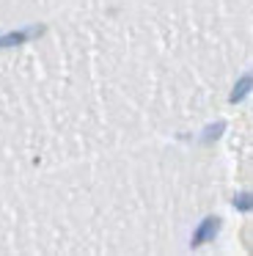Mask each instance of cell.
I'll use <instances>...</instances> for the list:
<instances>
[{"label": "cell", "instance_id": "6da1fadb", "mask_svg": "<svg viewBox=\"0 0 253 256\" xmlns=\"http://www.w3.org/2000/svg\"><path fill=\"white\" fill-rule=\"evenodd\" d=\"M218 232H220V218L218 215H209V218H204L201 223H198V228L192 232V248H201V245H206V242H212L214 237H218Z\"/></svg>", "mask_w": 253, "mask_h": 256}, {"label": "cell", "instance_id": "7a4b0ae2", "mask_svg": "<svg viewBox=\"0 0 253 256\" xmlns=\"http://www.w3.org/2000/svg\"><path fill=\"white\" fill-rule=\"evenodd\" d=\"M42 34H44L42 25H38V28H33V30H11V34L0 36V47H16V44H25V42L36 39V36H42Z\"/></svg>", "mask_w": 253, "mask_h": 256}, {"label": "cell", "instance_id": "3957f363", "mask_svg": "<svg viewBox=\"0 0 253 256\" xmlns=\"http://www.w3.org/2000/svg\"><path fill=\"white\" fill-rule=\"evenodd\" d=\"M250 88H253V72L250 74H242V78L234 83V91L228 94V102H231V105H240V102L250 94Z\"/></svg>", "mask_w": 253, "mask_h": 256}, {"label": "cell", "instance_id": "277c9868", "mask_svg": "<svg viewBox=\"0 0 253 256\" xmlns=\"http://www.w3.org/2000/svg\"><path fill=\"white\" fill-rule=\"evenodd\" d=\"M223 130H226V122H214V124H209V127L204 130V135L198 140H201V144H214V140L223 135Z\"/></svg>", "mask_w": 253, "mask_h": 256}, {"label": "cell", "instance_id": "5b68a950", "mask_svg": "<svg viewBox=\"0 0 253 256\" xmlns=\"http://www.w3.org/2000/svg\"><path fill=\"white\" fill-rule=\"evenodd\" d=\"M234 210H240V212H253V193H240V196H234Z\"/></svg>", "mask_w": 253, "mask_h": 256}]
</instances>
